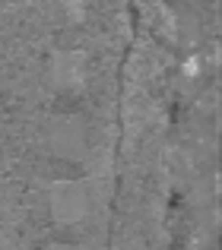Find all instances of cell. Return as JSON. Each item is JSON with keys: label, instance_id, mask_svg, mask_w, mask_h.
Here are the masks:
<instances>
[{"label": "cell", "instance_id": "cell-1", "mask_svg": "<svg viewBox=\"0 0 222 250\" xmlns=\"http://www.w3.org/2000/svg\"><path fill=\"white\" fill-rule=\"evenodd\" d=\"M51 206H54V215L61 222H76L86 215V193H83L80 184L61 181L51 190Z\"/></svg>", "mask_w": 222, "mask_h": 250}, {"label": "cell", "instance_id": "cell-2", "mask_svg": "<svg viewBox=\"0 0 222 250\" xmlns=\"http://www.w3.org/2000/svg\"><path fill=\"white\" fill-rule=\"evenodd\" d=\"M54 250H76V247H54Z\"/></svg>", "mask_w": 222, "mask_h": 250}]
</instances>
